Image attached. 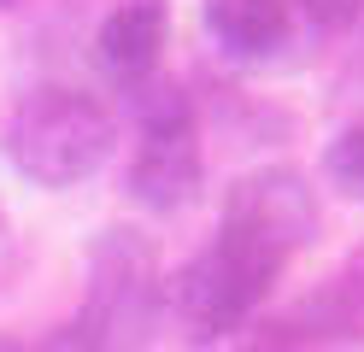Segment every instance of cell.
Listing matches in <instances>:
<instances>
[{"label":"cell","mask_w":364,"mask_h":352,"mask_svg":"<svg viewBox=\"0 0 364 352\" xmlns=\"http://www.w3.org/2000/svg\"><path fill=\"white\" fill-rule=\"evenodd\" d=\"M6 159L12 171L36 182V188H77L100 171L112 159V141H118V124H112V112L95 100V94L82 88H30L24 100L12 106L6 129Z\"/></svg>","instance_id":"cell-1"},{"label":"cell","mask_w":364,"mask_h":352,"mask_svg":"<svg viewBox=\"0 0 364 352\" xmlns=\"http://www.w3.org/2000/svg\"><path fill=\"white\" fill-rule=\"evenodd\" d=\"M282 265L288 258L270 252L264 241L218 223L212 247L200 258H188V265L165 282V299H171V311L182 317V329H188L200 346H212V341H230L235 329L253 323L264 294L277 288Z\"/></svg>","instance_id":"cell-2"},{"label":"cell","mask_w":364,"mask_h":352,"mask_svg":"<svg viewBox=\"0 0 364 352\" xmlns=\"http://www.w3.org/2000/svg\"><path fill=\"white\" fill-rule=\"evenodd\" d=\"M159 311H165V276H159V252L141 229H106L88 247V299L82 323L106 335L118 352H141Z\"/></svg>","instance_id":"cell-3"},{"label":"cell","mask_w":364,"mask_h":352,"mask_svg":"<svg viewBox=\"0 0 364 352\" xmlns=\"http://www.w3.org/2000/svg\"><path fill=\"white\" fill-rule=\"evenodd\" d=\"M223 229H241L288 258L317 241V194L294 164H259V171L235 176L230 200H223Z\"/></svg>","instance_id":"cell-4"},{"label":"cell","mask_w":364,"mask_h":352,"mask_svg":"<svg viewBox=\"0 0 364 352\" xmlns=\"http://www.w3.org/2000/svg\"><path fill=\"white\" fill-rule=\"evenodd\" d=\"M206 182V159H200V135L188 129H165V135H141V147L129 159V194L147 211H182L200 200Z\"/></svg>","instance_id":"cell-5"},{"label":"cell","mask_w":364,"mask_h":352,"mask_svg":"<svg viewBox=\"0 0 364 352\" xmlns=\"http://www.w3.org/2000/svg\"><path fill=\"white\" fill-rule=\"evenodd\" d=\"M165 41H171V0H118L100 18L95 53L118 82H141L159 70Z\"/></svg>","instance_id":"cell-6"},{"label":"cell","mask_w":364,"mask_h":352,"mask_svg":"<svg viewBox=\"0 0 364 352\" xmlns=\"http://www.w3.org/2000/svg\"><path fill=\"white\" fill-rule=\"evenodd\" d=\"M294 0H206V36L230 59H270L288 47Z\"/></svg>","instance_id":"cell-7"},{"label":"cell","mask_w":364,"mask_h":352,"mask_svg":"<svg viewBox=\"0 0 364 352\" xmlns=\"http://www.w3.org/2000/svg\"><path fill=\"white\" fill-rule=\"evenodd\" d=\"M124 100H129V117L141 124V135H165V129H188L194 124V100L188 88L165 70H153L141 82H124Z\"/></svg>","instance_id":"cell-8"},{"label":"cell","mask_w":364,"mask_h":352,"mask_svg":"<svg viewBox=\"0 0 364 352\" xmlns=\"http://www.w3.org/2000/svg\"><path fill=\"white\" fill-rule=\"evenodd\" d=\"M323 176L341 200L364 206V124H347L329 147H323Z\"/></svg>","instance_id":"cell-9"},{"label":"cell","mask_w":364,"mask_h":352,"mask_svg":"<svg viewBox=\"0 0 364 352\" xmlns=\"http://www.w3.org/2000/svg\"><path fill=\"white\" fill-rule=\"evenodd\" d=\"M294 12H306L317 30H353L364 18V0H294Z\"/></svg>","instance_id":"cell-10"},{"label":"cell","mask_w":364,"mask_h":352,"mask_svg":"<svg viewBox=\"0 0 364 352\" xmlns=\"http://www.w3.org/2000/svg\"><path fill=\"white\" fill-rule=\"evenodd\" d=\"M41 352H118V346H112L106 335H95L82 317H71L65 329H53V335H48V346H41Z\"/></svg>","instance_id":"cell-11"},{"label":"cell","mask_w":364,"mask_h":352,"mask_svg":"<svg viewBox=\"0 0 364 352\" xmlns=\"http://www.w3.org/2000/svg\"><path fill=\"white\" fill-rule=\"evenodd\" d=\"M335 282H341V288H347V294H353V299L364 305V247H353V258H347V270H341Z\"/></svg>","instance_id":"cell-12"},{"label":"cell","mask_w":364,"mask_h":352,"mask_svg":"<svg viewBox=\"0 0 364 352\" xmlns=\"http://www.w3.org/2000/svg\"><path fill=\"white\" fill-rule=\"evenodd\" d=\"M0 352H36V346H24V341H12V335H0Z\"/></svg>","instance_id":"cell-13"}]
</instances>
